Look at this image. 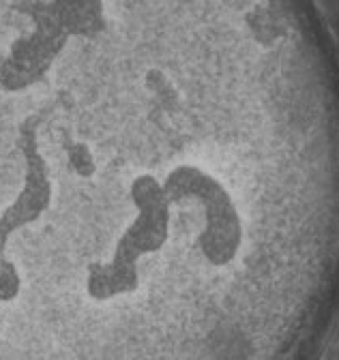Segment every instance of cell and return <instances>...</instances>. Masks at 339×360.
Returning a JSON list of instances; mask_svg holds the SVG:
<instances>
[{
	"label": "cell",
	"mask_w": 339,
	"mask_h": 360,
	"mask_svg": "<svg viewBox=\"0 0 339 360\" xmlns=\"http://www.w3.org/2000/svg\"><path fill=\"white\" fill-rule=\"evenodd\" d=\"M163 189L172 204L196 202L202 208V232L198 238L200 253L210 266H228L243 247V221L230 191L213 174L181 163L163 180Z\"/></svg>",
	"instance_id": "cell-2"
},
{
	"label": "cell",
	"mask_w": 339,
	"mask_h": 360,
	"mask_svg": "<svg viewBox=\"0 0 339 360\" xmlns=\"http://www.w3.org/2000/svg\"><path fill=\"white\" fill-rule=\"evenodd\" d=\"M134 219L114 243L112 259L103 270V296L108 302L138 292L142 275L140 259L161 251L170 238V202L163 183L153 174H140L129 185Z\"/></svg>",
	"instance_id": "cell-1"
}]
</instances>
